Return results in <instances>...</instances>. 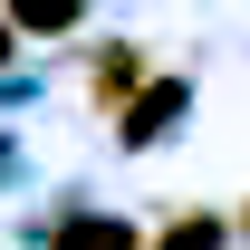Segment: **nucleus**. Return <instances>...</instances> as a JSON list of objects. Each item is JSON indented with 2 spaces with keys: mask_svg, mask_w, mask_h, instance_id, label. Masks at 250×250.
I'll list each match as a JSON object with an SVG mask.
<instances>
[{
  "mask_svg": "<svg viewBox=\"0 0 250 250\" xmlns=\"http://www.w3.org/2000/svg\"><path fill=\"white\" fill-rule=\"evenodd\" d=\"M10 48H20V39H10V20H0V67H10Z\"/></svg>",
  "mask_w": 250,
  "mask_h": 250,
  "instance_id": "obj_6",
  "label": "nucleus"
},
{
  "mask_svg": "<svg viewBox=\"0 0 250 250\" xmlns=\"http://www.w3.org/2000/svg\"><path fill=\"white\" fill-rule=\"evenodd\" d=\"M48 250H145V241H135V221H116V212H67Z\"/></svg>",
  "mask_w": 250,
  "mask_h": 250,
  "instance_id": "obj_2",
  "label": "nucleus"
},
{
  "mask_svg": "<svg viewBox=\"0 0 250 250\" xmlns=\"http://www.w3.org/2000/svg\"><path fill=\"white\" fill-rule=\"evenodd\" d=\"M135 77H145V58H135V48H96V106H106V116H125V106H135Z\"/></svg>",
  "mask_w": 250,
  "mask_h": 250,
  "instance_id": "obj_3",
  "label": "nucleus"
},
{
  "mask_svg": "<svg viewBox=\"0 0 250 250\" xmlns=\"http://www.w3.org/2000/svg\"><path fill=\"white\" fill-rule=\"evenodd\" d=\"M154 250H221V221H212V212H183V221H173Z\"/></svg>",
  "mask_w": 250,
  "mask_h": 250,
  "instance_id": "obj_5",
  "label": "nucleus"
},
{
  "mask_svg": "<svg viewBox=\"0 0 250 250\" xmlns=\"http://www.w3.org/2000/svg\"><path fill=\"white\" fill-rule=\"evenodd\" d=\"M241 231H250V221H241Z\"/></svg>",
  "mask_w": 250,
  "mask_h": 250,
  "instance_id": "obj_7",
  "label": "nucleus"
},
{
  "mask_svg": "<svg viewBox=\"0 0 250 250\" xmlns=\"http://www.w3.org/2000/svg\"><path fill=\"white\" fill-rule=\"evenodd\" d=\"M173 116H183V87H173V77H154V87H145V96H135V106L116 116V135H125V145H154Z\"/></svg>",
  "mask_w": 250,
  "mask_h": 250,
  "instance_id": "obj_1",
  "label": "nucleus"
},
{
  "mask_svg": "<svg viewBox=\"0 0 250 250\" xmlns=\"http://www.w3.org/2000/svg\"><path fill=\"white\" fill-rule=\"evenodd\" d=\"M87 20V0H10V29H29V39H67Z\"/></svg>",
  "mask_w": 250,
  "mask_h": 250,
  "instance_id": "obj_4",
  "label": "nucleus"
}]
</instances>
